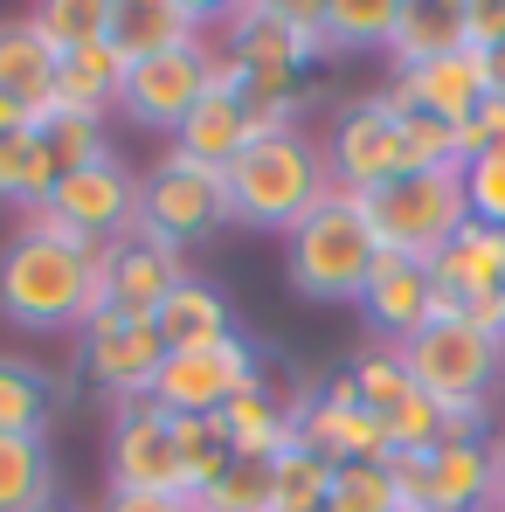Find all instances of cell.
<instances>
[{
  "instance_id": "obj_1",
  "label": "cell",
  "mask_w": 505,
  "mask_h": 512,
  "mask_svg": "<svg viewBox=\"0 0 505 512\" xmlns=\"http://www.w3.org/2000/svg\"><path fill=\"white\" fill-rule=\"evenodd\" d=\"M104 250L111 243H70L63 229L28 215L0 250V319L21 333L90 326L104 298Z\"/></svg>"
},
{
  "instance_id": "obj_2",
  "label": "cell",
  "mask_w": 505,
  "mask_h": 512,
  "mask_svg": "<svg viewBox=\"0 0 505 512\" xmlns=\"http://www.w3.org/2000/svg\"><path fill=\"white\" fill-rule=\"evenodd\" d=\"M229 222L243 229H277L291 236L326 194H333V173H326V146H312L305 132H270V139H250L229 167Z\"/></svg>"
},
{
  "instance_id": "obj_3",
  "label": "cell",
  "mask_w": 505,
  "mask_h": 512,
  "mask_svg": "<svg viewBox=\"0 0 505 512\" xmlns=\"http://www.w3.org/2000/svg\"><path fill=\"white\" fill-rule=\"evenodd\" d=\"M374 263H381V243L367 229V208L360 194H339V187L284 236V277L312 305H360Z\"/></svg>"
},
{
  "instance_id": "obj_4",
  "label": "cell",
  "mask_w": 505,
  "mask_h": 512,
  "mask_svg": "<svg viewBox=\"0 0 505 512\" xmlns=\"http://www.w3.org/2000/svg\"><path fill=\"white\" fill-rule=\"evenodd\" d=\"M360 208H367L381 256H402V263H436L443 243L471 222L464 173H395L388 187L360 194Z\"/></svg>"
},
{
  "instance_id": "obj_5",
  "label": "cell",
  "mask_w": 505,
  "mask_h": 512,
  "mask_svg": "<svg viewBox=\"0 0 505 512\" xmlns=\"http://www.w3.org/2000/svg\"><path fill=\"white\" fill-rule=\"evenodd\" d=\"M402 360L436 409H492V388L505 374V340L478 333L471 319H429L416 340H402Z\"/></svg>"
},
{
  "instance_id": "obj_6",
  "label": "cell",
  "mask_w": 505,
  "mask_h": 512,
  "mask_svg": "<svg viewBox=\"0 0 505 512\" xmlns=\"http://www.w3.org/2000/svg\"><path fill=\"white\" fill-rule=\"evenodd\" d=\"M222 35L215 49L236 56L243 70H312L333 56V35H326V7L312 0H243V7H222L215 14Z\"/></svg>"
},
{
  "instance_id": "obj_7",
  "label": "cell",
  "mask_w": 505,
  "mask_h": 512,
  "mask_svg": "<svg viewBox=\"0 0 505 512\" xmlns=\"http://www.w3.org/2000/svg\"><path fill=\"white\" fill-rule=\"evenodd\" d=\"M229 222V180L222 167H201V160H187V153H160L153 173L139 180V236H160L173 250H187V243H201V236H215Z\"/></svg>"
},
{
  "instance_id": "obj_8",
  "label": "cell",
  "mask_w": 505,
  "mask_h": 512,
  "mask_svg": "<svg viewBox=\"0 0 505 512\" xmlns=\"http://www.w3.org/2000/svg\"><path fill=\"white\" fill-rule=\"evenodd\" d=\"M388 478H395L402 506H416V512H492L499 436H485V443H436V450H395Z\"/></svg>"
},
{
  "instance_id": "obj_9",
  "label": "cell",
  "mask_w": 505,
  "mask_h": 512,
  "mask_svg": "<svg viewBox=\"0 0 505 512\" xmlns=\"http://www.w3.org/2000/svg\"><path fill=\"white\" fill-rule=\"evenodd\" d=\"M35 222L63 229L70 243H125V236H139V173L104 153L90 167L63 173L49 187V201L35 208Z\"/></svg>"
},
{
  "instance_id": "obj_10",
  "label": "cell",
  "mask_w": 505,
  "mask_h": 512,
  "mask_svg": "<svg viewBox=\"0 0 505 512\" xmlns=\"http://www.w3.org/2000/svg\"><path fill=\"white\" fill-rule=\"evenodd\" d=\"M326 173L339 194H374L395 173H409V146H402V111L388 104V90L339 104L333 139H326Z\"/></svg>"
},
{
  "instance_id": "obj_11",
  "label": "cell",
  "mask_w": 505,
  "mask_h": 512,
  "mask_svg": "<svg viewBox=\"0 0 505 512\" xmlns=\"http://www.w3.org/2000/svg\"><path fill=\"white\" fill-rule=\"evenodd\" d=\"M215 90V42H187L167 56H146V63H125V90H118V111L139 125V132H180L187 111Z\"/></svg>"
},
{
  "instance_id": "obj_12",
  "label": "cell",
  "mask_w": 505,
  "mask_h": 512,
  "mask_svg": "<svg viewBox=\"0 0 505 512\" xmlns=\"http://www.w3.org/2000/svg\"><path fill=\"white\" fill-rule=\"evenodd\" d=\"M256 381H263V353L243 333H229L222 346H201V353H167V367L153 381V402L167 416H222Z\"/></svg>"
},
{
  "instance_id": "obj_13",
  "label": "cell",
  "mask_w": 505,
  "mask_h": 512,
  "mask_svg": "<svg viewBox=\"0 0 505 512\" xmlns=\"http://www.w3.org/2000/svg\"><path fill=\"white\" fill-rule=\"evenodd\" d=\"M160 367H167V340H160L153 319H97V326H84L77 374L90 388H104L111 402H153Z\"/></svg>"
},
{
  "instance_id": "obj_14",
  "label": "cell",
  "mask_w": 505,
  "mask_h": 512,
  "mask_svg": "<svg viewBox=\"0 0 505 512\" xmlns=\"http://www.w3.org/2000/svg\"><path fill=\"white\" fill-rule=\"evenodd\" d=\"M298 443L319 450L326 464H388V429L374 409H360L353 381L333 374V381H312L305 402H298Z\"/></svg>"
},
{
  "instance_id": "obj_15",
  "label": "cell",
  "mask_w": 505,
  "mask_h": 512,
  "mask_svg": "<svg viewBox=\"0 0 505 512\" xmlns=\"http://www.w3.org/2000/svg\"><path fill=\"white\" fill-rule=\"evenodd\" d=\"M180 284H187V250H173L160 236H125V243L104 250L97 319H153ZM97 319H90V326H97Z\"/></svg>"
},
{
  "instance_id": "obj_16",
  "label": "cell",
  "mask_w": 505,
  "mask_h": 512,
  "mask_svg": "<svg viewBox=\"0 0 505 512\" xmlns=\"http://www.w3.org/2000/svg\"><path fill=\"white\" fill-rule=\"evenodd\" d=\"M111 492H180V436L160 402H118L111 416ZM187 499V492H180Z\"/></svg>"
},
{
  "instance_id": "obj_17",
  "label": "cell",
  "mask_w": 505,
  "mask_h": 512,
  "mask_svg": "<svg viewBox=\"0 0 505 512\" xmlns=\"http://www.w3.org/2000/svg\"><path fill=\"white\" fill-rule=\"evenodd\" d=\"M492 90H499V84H492V56L457 49V56L416 63V70H395L388 104H395V111H422V118H443V125H464Z\"/></svg>"
},
{
  "instance_id": "obj_18",
  "label": "cell",
  "mask_w": 505,
  "mask_h": 512,
  "mask_svg": "<svg viewBox=\"0 0 505 512\" xmlns=\"http://www.w3.org/2000/svg\"><path fill=\"white\" fill-rule=\"evenodd\" d=\"M429 284H436V312L429 319H464L471 305L505 298V229L464 222L443 243V256L429 263Z\"/></svg>"
},
{
  "instance_id": "obj_19",
  "label": "cell",
  "mask_w": 505,
  "mask_h": 512,
  "mask_svg": "<svg viewBox=\"0 0 505 512\" xmlns=\"http://www.w3.org/2000/svg\"><path fill=\"white\" fill-rule=\"evenodd\" d=\"M429 312H436V284H429V263H402V256H381L374 263V277H367V291H360V319H367V333L388 346L416 340L422 326H429Z\"/></svg>"
},
{
  "instance_id": "obj_20",
  "label": "cell",
  "mask_w": 505,
  "mask_h": 512,
  "mask_svg": "<svg viewBox=\"0 0 505 512\" xmlns=\"http://www.w3.org/2000/svg\"><path fill=\"white\" fill-rule=\"evenodd\" d=\"M208 7L194 0H111V49L125 63H146V56H167L187 42H208Z\"/></svg>"
},
{
  "instance_id": "obj_21",
  "label": "cell",
  "mask_w": 505,
  "mask_h": 512,
  "mask_svg": "<svg viewBox=\"0 0 505 512\" xmlns=\"http://www.w3.org/2000/svg\"><path fill=\"white\" fill-rule=\"evenodd\" d=\"M312 388V381H305ZM305 388L284 402L277 388H270V374L243 388L229 409H222V429H229V443H236V457H256V464H270V457H284L291 443H298V402H305Z\"/></svg>"
},
{
  "instance_id": "obj_22",
  "label": "cell",
  "mask_w": 505,
  "mask_h": 512,
  "mask_svg": "<svg viewBox=\"0 0 505 512\" xmlns=\"http://www.w3.org/2000/svg\"><path fill=\"white\" fill-rule=\"evenodd\" d=\"M56 49L28 28V14L21 21H0V97H14L35 125L56 111Z\"/></svg>"
},
{
  "instance_id": "obj_23",
  "label": "cell",
  "mask_w": 505,
  "mask_h": 512,
  "mask_svg": "<svg viewBox=\"0 0 505 512\" xmlns=\"http://www.w3.org/2000/svg\"><path fill=\"white\" fill-rule=\"evenodd\" d=\"M250 139L256 132H250L243 97H236V90H208V97L187 111V125L173 132V153H187V160H201V167H229Z\"/></svg>"
},
{
  "instance_id": "obj_24",
  "label": "cell",
  "mask_w": 505,
  "mask_h": 512,
  "mask_svg": "<svg viewBox=\"0 0 505 512\" xmlns=\"http://www.w3.org/2000/svg\"><path fill=\"white\" fill-rule=\"evenodd\" d=\"M457 49H464V0H402L395 35H388L395 70H416L436 56H457Z\"/></svg>"
},
{
  "instance_id": "obj_25",
  "label": "cell",
  "mask_w": 505,
  "mask_h": 512,
  "mask_svg": "<svg viewBox=\"0 0 505 512\" xmlns=\"http://www.w3.org/2000/svg\"><path fill=\"white\" fill-rule=\"evenodd\" d=\"M153 326H160L167 353H201V346H222L229 333H236V319H229V298H222L215 284H201V277H187V284L173 291L167 305L153 312Z\"/></svg>"
},
{
  "instance_id": "obj_26",
  "label": "cell",
  "mask_w": 505,
  "mask_h": 512,
  "mask_svg": "<svg viewBox=\"0 0 505 512\" xmlns=\"http://www.w3.org/2000/svg\"><path fill=\"white\" fill-rule=\"evenodd\" d=\"M118 90H125V56H118L111 42L77 49V56H63V63H56V111L104 118V111L118 104Z\"/></svg>"
},
{
  "instance_id": "obj_27",
  "label": "cell",
  "mask_w": 505,
  "mask_h": 512,
  "mask_svg": "<svg viewBox=\"0 0 505 512\" xmlns=\"http://www.w3.org/2000/svg\"><path fill=\"white\" fill-rule=\"evenodd\" d=\"M56 506V464L42 436H0V512Z\"/></svg>"
},
{
  "instance_id": "obj_28",
  "label": "cell",
  "mask_w": 505,
  "mask_h": 512,
  "mask_svg": "<svg viewBox=\"0 0 505 512\" xmlns=\"http://www.w3.org/2000/svg\"><path fill=\"white\" fill-rule=\"evenodd\" d=\"M173 436H180V492L187 499L215 492L222 471L236 464V443H229L222 416H173Z\"/></svg>"
},
{
  "instance_id": "obj_29",
  "label": "cell",
  "mask_w": 505,
  "mask_h": 512,
  "mask_svg": "<svg viewBox=\"0 0 505 512\" xmlns=\"http://www.w3.org/2000/svg\"><path fill=\"white\" fill-rule=\"evenodd\" d=\"M56 180H63V173H56V160H49V146H42L35 125L14 132V139H0V201H7V208H28V215H35Z\"/></svg>"
},
{
  "instance_id": "obj_30",
  "label": "cell",
  "mask_w": 505,
  "mask_h": 512,
  "mask_svg": "<svg viewBox=\"0 0 505 512\" xmlns=\"http://www.w3.org/2000/svg\"><path fill=\"white\" fill-rule=\"evenodd\" d=\"M28 28L56 56H77V49L111 42V0H42V7H28Z\"/></svg>"
},
{
  "instance_id": "obj_31",
  "label": "cell",
  "mask_w": 505,
  "mask_h": 512,
  "mask_svg": "<svg viewBox=\"0 0 505 512\" xmlns=\"http://www.w3.org/2000/svg\"><path fill=\"white\" fill-rule=\"evenodd\" d=\"M49 402H56L49 374H42L35 360L0 353V436H42V423H49Z\"/></svg>"
},
{
  "instance_id": "obj_32",
  "label": "cell",
  "mask_w": 505,
  "mask_h": 512,
  "mask_svg": "<svg viewBox=\"0 0 505 512\" xmlns=\"http://www.w3.org/2000/svg\"><path fill=\"white\" fill-rule=\"evenodd\" d=\"M333 499V464L305 443H291L284 457H270V512H326Z\"/></svg>"
},
{
  "instance_id": "obj_33",
  "label": "cell",
  "mask_w": 505,
  "mask_h": 512,
  "mask_svg": "<svg viewBox=\"0 0 505 512\" xmlns=\"http://www.w3.org/2000/svg\"><path fill=\"white\" fill-rule=\"evenodd\" d=\"M346 381H353V395H360V409H374V416H395L409 395H416V381H409V360H402V346L374 340L353 353V367H346Z\"/></svg>"
},
{
  "instance_id": "obj_34",
  "label": "cell",
  "mask_w": 505,
  "mask_h": 512,
  "mask_svg": "<svg viewBox=\"0 0 505 512\" xmlns=\"http://www.w3.org/2000/svg\"><path fill=\"white\" fill-rule=\"evenodd\" d=\"M395 14H402V0H326L333 56H346V49H388Z\"/></svg>"
},
{
  "instance_id": "obj_35",
  "label": "cell",
  "mask_w": 505,
  "mask_h": 512,
  "mask_svg": "<svg viewBox=\"0 0 505 512\" xmlns=\"http://www.w3.org/2000/svg\"><path fill=\"white\" fill-rule=\"evenodd\" d=\"M42 146H49V160H56V173H77L90 167V160H104L111 146H104V118H77V111H49L42 125Z\"/></svg>"
},
{
  "instance_id": "obj_36",
  "label": "cell",
  "mask_w": 505,
  "mask_h": 512,
  "mask_svg": "<svg viewBox=\"0 0 505 512\" xmlns=\"http://www.w3.org/2000/svg\"><path fill=\"white\" fill-rule=\"evenodd\" d=\"M395 506H402V492H395L388 464H339L333 471L326 512H395Z\"/></svg>"
},
{
  "instance_id": "obj_37",
  "label": "cell",
  "mask_w": 505,
  "mask_h": 512,
  "mask_svg": "<svg viewBox=\"0 0 505 512\" xmlns=\"http://www.w3.org/2000/svg\"><path fill=\"white\" fill-rule=\"evenodd\" d=\"M194 506H201V512H270V464L236 457V464L222 471V485H215V492H201Z\"/></svg>"
},
{
  "instance_id": "obj_38",
  "label": "cell",
  "mask_w": 505,
  "mask_h": 512,
  "mask_svg": "<svg viewBox=\"0 0 505 512\" xmlns=\"http://www.w3.org/2000/svg\"><path fill=\"white\" fill-rule=\"evenodd\" d=\"M464 208H471V222L505 229V146L464 160Z\"/></svg>"
},
{
  "instance_id": "obj_39",
  "label": "cell",
  "mask_w": 505,
  "mask_h": 512,
  "mask_svg": "<svg viewBox=\"0 0 505 512\" xmlns=\"http://www.w3.org/2000/svg\"><path fill=\"white\" fill-rule=\"evenodd\" d=\"M381 429H388V457H395V450H436V443H443V409L416 388L395 416H381Z\"/></svg>"
},
{
  "instance_id": "obj_40",
  "label": "cell",
  "mask_w": 505,
  "mask_h": 512,
  "mask_svg": "<svg viewBox=\"0 0 505 512\" xmlns=\"http://www.w3.org/2000/svg\"><path fill=\"white\" fill-rule=\"evenodd\" d=\"M457 139H464V160H478V153H492V146H505V90H492L464 125H457Z\"/></svg>"
},
{
  "instance_id": "obj_41",
  "label": "cell",
  "mask_w": 505,
  "mask_h": 512,
  "mask_svg": "<svg viewBox=\"0 0 505 512\" xmlns=\"http://www.w3.org/2000/svg\"><path fill=\"white\" fill-rule=\"evenodd\" d=\"M464 49L478 56L505 49V0H464Z\"/></svg>"
},
{
  "instance_id": "obj_42",
  "label": "cell",
  "mask_w": 505,
  "mask_h": 512,
  "mask_svg": "<svg viewBox=\"0 0 505 512\" xmlns=\"http://www.w3.org/2000/svg\"><path fill=\"white\" fill-rule=\"evenodd\" d=\"M97 512H201V506L180 499V492H104Z\"/></svg>"
},
{
  "instance_id": "obj_43",
  "label": "cell",
  "mask_w": 505,
  "mask_h": 512,
  "mask_svg": "<svg viewBox=\"0 0 505 512\" xmlns=\"http://www.w3.org/2000/svg\"><path fill=\"white\" fill-rule=\"evenodd\" d=\"M492 512H505V429H499V492H492Z\"/></svg>"
},
{
  "instance_id": "obj_44",
  "label": "cell",
  "mask_w": 505,
  "mask_h": 512,
  "mask_svg": "<svg viewBox=\"0 0 505 512\" xmlns=\"http://www.w3.org/2000/svg\"><path fill=\"white\" fill-rule=\"evenodd\" d=\"M492 84L505 90V49H499V56H492Z\"/></svg>"
},
{
  "instance_id": "obj_45",
  "label": "cell",
  "mask_w": 505,
  "mask_h": 512,
  "mask_svg": "<svg viewBox=\"0 0 505 512\" xmlns=\"http://www.w3.org/2000/svg\"><path fill=\"white\" fill-rule=\"evenodd\" d=\"M42 512H70V506H63V499H56V506H42Z\"/></svg>"
},
{
  "instance_id": "obj_46",
  "label": "cell",
  "mask_w": 505,
  "mask_h": 512,
  "mask_svg": "<svg viewBox=\"0 0 505 512\" xmlns=\"http://www.w3.org/2000/svg\"><path fill=\"white\" fill-rule=\"evenodd\" d=\"M395 512H416V506H395Z\"/></svg>"
}]
</instances>
